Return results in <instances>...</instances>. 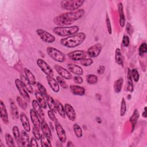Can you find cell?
I'll list each match as a JSON object with an SVG mask.
<instances>
[{"label":"cell","instance_id":"836d02e7","mask_svg":"<svg viewBox=\"0 0 147 147\" xmlns=\"http://www.w3.org/2000/svg\"><path fill=\"white\" fill-rule=\"evenodd\" d=\"M56 111L58 113V114L63 118H65V113L64 110V106L62 105L61 102H60L58 100H56Z\"/></svg>","mask_w":147,"mask_h":147},{"label":"cell","instance_id":"7402d4cb","mask_svg":"<svg viewBox=\"0 0 147 147\" xmlns=\"http://www.w3.org/2000/svg\"><path fill=\"white\" fill-rule=\"evenodd\" d=\"M41 129L43 134L46 136L50 140H52V130L45 121H41Z\"/></svg>","mask_w":147,"mask_h":147},{"label":"cell","instance_id":"60d3db41","mask_svg":"<svg viewBox=\"0 0 147 147\" xmlns=\"http://www.w3.org/2000/svg\"><path fill=\"white\" fill-rule=\"evenodd\" d=\"M127 107H126V103L125 100V99L123 98L121 99V106H120V110H119V114L121 117H123L125 115L126 112Z\"/></svg>","mask_w":147,"mask_h":147},{"label":"cell","instance_id":"9f6ffc18","mask_svg":"<svg viewBox=\"0 0 147 147\" xmlns=\"http://www.w3.org/2000/svg\"><path fill=\"white\" fill-rule=\"evenodd\" d=\"M146 107H144V111L142 112V117H144V118H146Z\"/></svg>","mask_w":147,"mask_h":147},{"label":"cell","instance_id":"ba28073f","mask_svg":"<svg viewBox=\"0 0 147 147\" xmlns=\"http://www.w3.org/2000/svg\"><path fill=\"white\" fill-rule=\"evenodd\" d=\"M68 57L73 61H81L87 57V53L83 50H75L67 54Z\"/></svg>","mask_w":147,"mask_h":147},{"label":"cell","instance_id":"8992f818","mask_svg":"<svg viewBox=\"0 0 147 147\" xmlns=\"http://www.w3.org/2000/svg\"><path fill=\"white\" fill-rule=\"evenodd\" d=\"M36 32L40 38L44 42L52 43L56 40V38L53 34L42 29H37Z\"/></svg>","mask_w":147,"mask_h":147},{"label":"cell","instance_id":"30bf717a","mask_svg":"<svg viewBox=\"0 0 147 147\" xmlns=\"http://www.w3.org/2000/svg\"><path fill=\"white\" fill-rule=\"evenodd\" d=\"M102 49V45L100 43H96L87 49V53L88 56L90 58H95L98 57Z\"/></svg>","mask_w":147,"mask_h":147},{"label":"cell","instance_id":"db71d44e","mask_svg":"<svg viewBox=\"0 0 147 147\" xmlns=\"http://www.w3.org/2000/svg\"><path fill=\"white\" fill-rule=\"evenodd\" d=\"M105 71V67L103 65H100L99 67L98 70H97V72L98 74L99 75H102L103 74L104 72Z\"/></svg>","mask_w":147,"mask_h":147},{"label":"cell","instance_id":"f907efd6","mask_svg":"<svg viewBox=\"0 0 147 147\" xmlns=\"http://www.w3.org/2000/svg\"><path fill=\"white\" fill-rule=\"evenodd\" d=\"M73 80L74 81V82L76 84H80L83 82V78L79 76V75H76L73 78Z\"/></svg>","mask_w":147,"mask_h":147},{"label":"cell","instance_id":"4dcf8cb0","mask_svg":"<svg viewBox=\"0 0 147 147\" xmlns=\"http://www.w3.org/2000/svg\"><path fill=\"white\" fill-rule=\"evenodd\" d=\"M139 118V112L137 109H135L132 115L130 118V122L131 124V131L134 130V128L137 125L138 118Z\"/></svg>","mask_w":147,"mask_h":147},{"label":"cell","instance_id":"8d00e7d4","mask_svg":"<svg viewBox=\"0 0 147 147\" xmlns=\"http://www.w3.org/2000/svg\"><path fill=\"white\" fill-rule=\"evenodd\" d=\"M5 142L7 146L8 147H14L15 146L14 140L13 137L8 133H6L5 135Z\"/></svg>","mask_w":147,"mask_h":147},{"label":"cell","instance_id":"484cf974","mask_svg":"<svg viewBox=\"0 0 147 147\" xmlns=\"http://www.w3.org/2000/svg\"><path fill=\"white\" fill-rule=\"evenodd\" d=\"M25 130H22L21 132V145L23 146H30L29 137Z\"/></svg>","mask_w":147,"mask_h":147},{"label":"cell","instance_id":"2e32d148","mask_svg":"<svg viewBox=\"0 0 147 147\" xmlns=\"http://www.w3.org/2000/svg\"><path fill=\"white\" fill-rule=\"evenodd\" d=\"M47 80L49 86L51 87L52 90L56 93H57L60 91V86L57 83L56 79H55L53 76H46Z\"/></svg>","mask_w":147,"mask_h":147},{"label":"cell","instance_id":"ffe728a7","mask_svg":"<svg viewBox=\"0 0 147 147\" xmlns=\"http://www.w3.org/2000/svg\"><path fill=\"white\" fill-rule=\"evenodd\" d=\"M20 119L24 129L26 132H29L30 131V125L28 117L24 113L22 112L20 115Z\"/></svg>","mask_w":147,"mask_h":147},{"label":"cell","instance_id":"ee69618b","mask_svg":"<svg viewBox=\"0 0 147 147\" xmlns=\"http://www.w3.org/2000/svg\"><path fill=\"white\" fill-rule=\"evenodd\" d=\"M131 75L132 77L133 80L135 82H138L140 79V74L137 69H131Z\"/></svg>","mask_w":147,"mask_h":147},{"label":"cell","instance_id":"f5cc1de1","mask_svg":"<svg viewBox=\"0 0 147 147\" xmlns=\"http://www.w3.org/2000/svg\"><path fill=\"white\" fill-rule=\"evenodd\" d=\"M37 140L34 137H32L30 140V146H38V143H37Z\"/></svg>","mask_w":147,"mask_h":147},{"label":"cell","instance_id":"52a82bcc","mask_svg":"<svg viewBox=\"0 0 147 147\" xmlns=\"http://www.w3.org/2000/svg\"><path fill=\"white\" fill-rule=\"evenodd\" d=\"M14 83L17 90L18 91L21 96L24 99L26 102H29L30 100V98L29 95V92L26 90L25 87L23 85L20 79L17 78L14 80Z\"/></svg>","mask_w":147,"mask_h":147},{"label":"cell","instance_id":"e575fe53","mask_svg":"<svg viewBox=\"0 0 147 147\" xmlns=\"http://www.w3.org/2000/svg\"><path fill=\"white\" fill-rule=\"evenodd\" d=\"M16 101L19 107L24 110H25L28 107L27 102L20 96H17L16 98Z\"/></svg>","mask_w":147,"mask_h":147},{"label":"cell","instance_id":"9c48e42d","mask_svg":"<svg viewBox=\"0 0 147 147\" xmlns=\"http://www.w3.org/2000/svg\"><path fill=\"white\" fill-rule=\"evenodd\" d=\"M37 64L40 69L46 75V76H53V71L51 66L42 59H38Z\"/></svg>","mask_w":147,"mask_h":147},{"label":"cell","instance_id":"5b68a950","mask_svg":"<svg viewBox=\"0 0 147 147\" xmlns=\"http://www.w3.org/2000/svg\"><path fill=\"white\" fill-rule=\"evenodd\" d=\"M47 53L52 60L59 63H63L66 60L65 54L57 48L48 47L47 48Z\"/></svg>","mask_w":147,"mask_h":147},{"label":"cell","instance_id":"f546056e","mask_svg":"<svg viewBox=\"0 0 147 147\" xmlns=\"http://www.w3.org/2000/svg\"><path fill=\"white\" fill-rule=\"evenodd\" d=\"M24 72L25 74V76L26 78L29 80V81L30 82V83L33 86L36 84V80L35 76L33 75V74L27 68H24Z\"/></svg>","mask_w":147,"mask_h":147},{"label":"cell","instance_id":"4fadbf2b","mask_svg":"<svg viewBox=\"0 0 147 147\" xmlns=\"http://www.w3.org/2000/svg\"><path fill=\"white\" fill-rule=\"evenodd\" d=\"M64 110L65 115L71 121H75L76 119V113L74 108L69 103H65Z\"/></svg>","mask_w":147,"mask_h":147},{"label":"cell","instance_id":"e0dca14e","mask_svg":"<svg viewBox=\"0 0 147 147\" xmlns=\"http://www.w3.org/2000/svg\"><path fill=\"white\" fill-rule=\"evenodd\" d=\"M69 88L71 92L75 95L83 96L84 95L86 92L85 88L79 85L71 84L69 86Z\"/></svg>","mask_w":147,"mask_h":147},{"label":"cell","instance_id":"d4e9b609","mask_svg":"<svg viewBox=\"0 0 147 147\" xmlns=\"http://www.w3.org/2000/svg\"><path fill=\"white\" fill-rule=\"evenodd\" d=\"M20 80H21L23 85L25 87L27 91L29 93L32 94L33 92V89L32 87V84L30 83V82L29 81V80L26 78L25 76H24L23 75H21L20 76Z\"/></svg>","mask_w":147,"mask_h":147},{"label":"cell","instance_id":"74e56055","mask_svg":"<svg viewBox=\"0 0 147 147\" xmlns=\"http://www.w3.org/2000/svg\"><path fill=\"white\" fill-rule=\"evenodd\" d=\"M86 81L89 84H95L98 82V78L96 75L89 74L86 76Z\"/></svg>","mask_w":147,"mask_h":147},{"label":"cell","instance_id":"8fae6325","mask_svg":"<svg viewBox=\"0 0 147 147\" xmlns=\"http://www.w3.org/2000/svg\"><path fill=\"white\" fill-rule=\"evenodd\" d=\"M55 131L57 134V136L59 138V140L61 143H64L66 142L67 140V136L65 133V131L64 130V128L58 121L55 123Z\"/></svg>","mask_w":147,"mask_h":147},{"label":"cell","instance_id":"ac0fdd59","mask_svg":"<svg viewBox=\"0 0 147 147\" xmlns=\"http://www.w3.org/2000/svg\"><path fill=\"white\" fill-rule=\"evenodd\" d=\"M67 67L68 70L70 72L76 75L80 76L83 74V69L82 67L78 65L70 63V64H68L67 65Z\"/></svg>","mask_w":147,"mask_h":147},{"label":"cell","instance_id":"b9f144b4","mask_svg":"<svg viewBox=\"0 0 147 147\" xmlns=\"http://www.w3.org/2000/svg\"><path fill=\"white\" fill-rule=\"evenodd\" d=\"M147 52V44L146 42L142 43L138 48V54L140 56H143Z\"/></svg>","mask_w":147,"mask_h":147},{"label":"cell","instance_id":"603a6c76","mask_svg":"<svg viewBox=\"0 0 147 147\" xmlns=\"http://www.w3.org/2000/svg\"><path fill=\"white\" fill-rule=\"evenodd\" d=\"M34 95H35L36 100L37 101L38 104L41 106V107L43 109H46L47 107V101L45 98L37 90L34 92Z\"/></svg>","mask_w":147,"mask_h":147},{"label":"cell","instance_id":"3957f363","mask_svg":"<svg viewBox=\"0 0 147 147\" xmlns=\"http://www.w3.org/2000/svg\"><path fill=\"white\" fill-rule=\"evenodd\" d=\"M84 10L82 9H80L75 11H67L62 13L59 16L63 19L72 24L74 21L80 19L84 16Z\"/></svg>","mask_w":147,"mask_h":147},{"label":"cell","instance_id":"681fc988","mask_svg":"<svg viewBox=\"0 0 147 147\" xmlns=\"http://www.w3.org/2000/svg\"><path fill=\"white\" fill-rule=\"evenodd\" d=\"M122 45L124 47H127L130 44V38L127 35H123L122 40Z\"/></svg>","mask_w":147,"mask_h":147},{"label":"cell","instance_id":"d590c367","mask_svg":"<svg viewBox=\"0 0 147 147\" xmlns=\"http://www.w3.org/2000/svg\"><path fill=\"white\" fill-rule=\"evenodd\" d=\"M40 144H41V146L43 147L52 146V144L51 143V140L43 134H41V136L40 138Z\"/></svg>","mask_w":147,"mask_h":147},{"label":"cell","instance_id":"f6af8a7d","mask_svg":"<svg viewBox=\"0 0 147 147\" xmlns=\"http://www.w3.org/2000/svg\"><path fill=\"white\" fill-rule=\"evenodd\" d=\"M80 64L84 67H88L90 66L91 64H93L94 61L92 60V58L90 57H86L84 59H83L82 60L80 61Z\"/></svg>","mask_w":147,"mask_h":147},{"label":"cell","instance_id":"ab89813d","mask_svg":"<svg viewBox=\"0 0 147 147\" xmlns=\"http://www.w3.org/2000/svg\"><path fill=\"white\" fill-rule=\"evenodd\" d=\"M36 86L37 87V90L45 98L48 96V94H47V91L46 88H45V87L41 83H40L38 82H37L36 83Z\"/></svg>","mask_w":147,"mask_h":147},{"label":"cell","instance_id":"bcb514c9","mask_svg":"<svg viewBox=\"0 0 147 147\" xmlns=\"http://www.w3.org/2000/svg\"><path fill=\"white\" fill-rule=\"evenodd\" d=\"M32 132H33L34 137L37 140H40L41 136V134H40V129H38V128L33 126L32 127Z\"/></svg>","mask_w":147,"mask_h":147},{"label":"cell","instance_id":"7a4b0ae2","mask_svg":"<svg viewBox=\"0 0 147 147\" xmlns=\"http://www.w3.org/2000/svg\"><path fill=\"white\" fill-rule=\"evenodd\" d=\"M79 27L77 25L69 26H56L53 29V32L60 37H68L78 33Z\"/></svg>","mask_w":147,"mask_h":147},{"label":"cell","instance_id":"83f0119b","mask_svg":"<svg viewBox=\"0 0 147 147\" xmlns=\"http://www.w3.org/2000/svg\"><path fill=\"white\" fill-rule=\"evenodd\" d=\"M123 83V79L122 77H121L117 79L114 83L113 88L115 93L118 94L119 93L122 88V86Z\"/></svg>","mask_w":147,"mask_h":147},{"label":"cell","instance_id":"4316f807","mask_svg":"<svg viewBox=\"0 0 147 147\" xmlns=\"http://www.w3.org/2000/svg\"><path fill=\"white\" fill-rule=\"evenodd\" d=\"M47 106H48L49 110H52L54 113H56V100H54V99L49 95H48V96L45 98Z\"/></svg>","mask_w":147,"mask_h":147},{"label":"cell","instance_id":"f35d334b","mask_svg":"<svg viewBox=\"0 0 147 147\" xmlns=\"http://www.w3.org/2000/svg\"><path fill=\"white\" fill-rule=\"evenodd\" d=\"M73 129L76 137L81 138L83 136V131L79 125L75 123L73 125Z\"/></svg>","mask_w":147,"mask_h":147},{"label":"cell","instance_id":"6da1fadb","mask_svg":"<svg viewBox=\"0 0 147 147\" xmlns=\"http://www.w3.org/2000/svg\"><path fill=\"white\" fill-rule=\"evenodd\" d=\"M86 38V34L84 32H78L70 36L64 37L60 40V44L64 47L74 48L82 44Z\"/></svg>","mask_w":147,"mask_h":147},{"label":"cell","instance_id":"816d5d0a","mask_svg":"<svg viewBox=\"0 0 147 147\" xmlns=\"http://www.w3.org/2000/svg\"><path fill=\"white\" fill-rule=\"evenodd\" d=\"M126 32L128 33V34L130 35V36H131L132 33H133V26H131V25L129 23V22H127L126 24Z\"/></svg>","mask_w":147,"mask_h":147},{"label":"cell","instance_id":"7c38bea8","mask_svg":"<svg viewBox=\"0 0 147 147\" xmlns=\"http://www.w3.org/2000/svg\"><path fill=\"white\" fill-rule=\"evenodd\" d=\"M53 67L55 69L57 73L59 75V76L63 78L64 79L69 80L72 78V75L71 74V72L68 69L64 68L62 66L59 65L58 64H55L53 66Z\"/></svg>","mask_w":147,"mask_h":147},{"label":"cell","instance_id":"6f0895ef","mask_svg":"<svg viewBox=\"0 0 147 147\" xmlns=\"http://www.w3.org/2000/svg\"><path fill=\"white\" fill-rule=\"evenodd\" d=\"M96 121L99 123H100L102 122V120H101V118H99V117H97L96 118Z\"/></svg>","mask_w":147,"mask_h":147},{"label":"cell","instance_id":"f1b7e54d","mask_svg":"<svg viewBox=\"0 0 147 147\" xmlns=\"http://www.w3.org/2000/svg\"><path fill=\"white\" fill-rule=\"evenodd\" d=\"M127 90L130 92H132L134 90L133 79L131 75V69L129 68L127 71Z\"/></svg>","mask_w":147,"mask_h":147},{"label":"cell","instance_id":"5bb4252c","mask_svg":"<svg viewBox=\"0 0 147 147\" xmlns=\"http://www.w3.org/2000/svg\"><path fill=\"white\" fill-rule=\"evenodd\" d=\"M32 105L33 109L38 115L41 121H45V115H44V113L42 110V108L41 107V106L38 104V103L36 99H33L32 101Z\"/></svg>","mask_w":147,"mask_h":147},{"label":"cell","instance_id":"44dd1931","mask_svg":"<svg viewBox=\"0 0 147 147\" xmlns=\"http://www.w3.org/2000/svg\"><path fill=\"white\" fill-rule=\"evenodd\" d=\"M118 11L119 16V25L122 28H123L125 25L126 18H125V16L123 12V5L121 2H119L118 3Z\"/></svg>","mask_w":147,"mask_h":147},{"label":"cell","instance_id":"d6986e66","mask_svg":"<svg viewBox=\"0 0 147 147\" xmlns=\"http://www.w3.org/2000/svg\"><path fill=\"white\" fill-rule=\"evenodd\" d=\"M30 114V118L31 119V121L33 125L34 126L36 127L38 129H41V120L38 116V115L36 114V113L34 111V110L32 109L30 110L29 111Z\"/></svg>","mask_w":147,"mask_h":147},{"label":"cell","instance_id":"1f68e13d","mask_svg":"<svg viewBox=\"0 0 147 147\" xmlns=\"http://www.w3.org/2000/svg\"><path fill=\"white\" fill-rule=\"evenodd\" d=\"M12 133L13 137L18 145H21V133L20 132V130L17 126H13L12 127ZM22 146V145H21Z\"/></svg>","mask_w":147,"mask_h":147},{"label":"cell","instance_id":"c3c4849f","mask_svg":"<svg viewBox=\"0 0 147 147\" xmlns=\"http://www.w3.org/2000/svg\"><path fill=\"white\" fill-rule=\"evenodd\" d=\"M47 114H48V116L49 117V118L51 119V121L52 122H53L54 123H55L56 122H58V120H57V118H56V117L55 116V113L53 111H52V110H49L47 111Z\"/></svg>","mask_w":147,"mask_h":147},{"label":"cell","instance_id":"277c9868","mask_svg":"<svg viewBox=\"0 0 147 147\" xmlns=\"http://www.w3.org/2000/svg\"><path fill=\"white\" fill-rule=\"evenodd\" d=\"M84 2L83 0H63L60 2V6L68 11H75L78 10Z\"/></svg>","mask_w":147,"mask_h":147},{"label":"cell","instance_id":"9a60e30c","mask_svg":"<svg viewBox=\"0 0 147 147\" xmlns=\"http://www.w3.org/2000/svg\"><path fill=\"white\" fill-rule=\"evenodd\" d=\"M0 116L3 123L5 125H8L9 121L7 111L5 103L2 100H0Z\"/></svg>","mask_w":147,"mask_h":147},{"label":"cell","instance_id":"7bdbcfd3","mask_svg":"<svg viewBox=\"0 0 147 147\" xmlns=\"http://www.w3.org/2000/svg\"><path fill=\"white\" fill-rule=\"evenodd\" d=\"M56 80H57V83H59V86H60L63 88L67 89L68 88V85H67L66 82L65 81V79H64L63 78L61 77L59 75L57 76H56Z\"/></svg>","mask_w":147,"mask_h":147},{"label":"cell","instance_id":"cb8c5ba5","mask_svg":"<svg viewBox=\"0 0 147 147\" xmlns=\"http://www.w3.org/2000/svg\"><path fill=\"white\" fill-rule=\"evenodd\" d=\"M10 113H11L12 118L15 120L18 119L20 118L18 108L15 102L11 99L10 101Z\"/></svg>","mask_w":147,"mask_h":147},{"label":"cell","instance_id":"11a10c76","mask_svg":"<svg viewBox=\"0 0 147 147\" xmlns=\"http://www.w3.org/2000/svg\"><path fill=\"white\" fill-rule=\"evenodd\" d=\"M67 147H73V146H75V145H74V144L72 143V141H68L67 142V145H66Z\"/></svg>","mask_w":147,"mask_h":147},{"label":"cell","instance_id":"d6a6232c","mask_svg":"<svg viewBox=\"0 0 147 147\" xmlns=\"http://www.w3.org/2000/svg\"><path fill=\"white\" fill-rule=\"evenodd\" d=\"M115 60L117 64L123 65V58L121 49L118 48H116L115 51Z\"/></svg>","mask_w":147,"mask_h":147},{"label":"cell","instance_id":"7dc6e473","mask_svg":"<svg viewBox=\"0 0 147 147\" xmlns=\"http://www.w3.org/2000/svg\"><path fill=\"white\" fill-rule=\"evenodd\" d=\"M106 27H107V32H108L109 34H112L111 24L110 20L109 18V17L107 13L106 14Z\"/></svg>","mask_w":147,"mask_h":147}]
</instances>
